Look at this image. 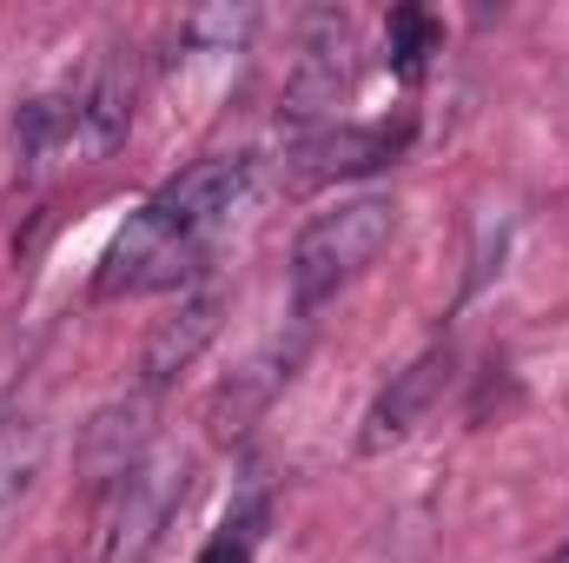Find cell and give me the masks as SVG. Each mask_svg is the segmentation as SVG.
<instances>
[{
	"mask_svg": "<svg viewBox=\"0 0 569 563\" xmlns=\"http://www.w3.org/2000/svg\"><path fill=\"white\" fill-rule=\"evenodd\" d=\"M345 93H351V27L345 20H318V33L305 40V60L291 73V87H284V113L318 120Z\"/></svg>",
	"mask_w": 569,
	"mask_h": 563,
	"instance_id": "cell-6",
	"label": "cell"
},
{
	"mask_svg": "<svg viewBox=\"0 0 569 563\" xmlns=\"http://www.w3.org/2000/svg\"><path fill=\"white\" fill-rule=\"evenodd\" d=\"M199 563H252V544H246V537H212V544L199 551Z\"/></svg>",
	"mask_w": 569,
	"mask_h": 563,
	"instance_id": "cell-13",
	"label": "cell"
},
{
	"mask_svg": "<svg viewBox=\"0 0 569 563\" xmlns=\"http://www.w3.org/2000/svg\"><path fill=\"white\" fill-rule=\"evenodd\" d=\"M385 53H391V67H398L405 80H418L425 60L437 53V20H430L425 7H398L391 27H385Z\"/></svg>",
	"mask_w": 569,
	"mask_h": 563,
	"instance_id": "cell-12",
	"label": "cell"
},
{
	"mask_svg": "<svg viewBox=\"0 0 569 563\" xmlns=\"http://www.w3.org/2000/svg\"><path fill=\"white\" fill-rule=\"evenodd\" d=\"M391 233H398V206L385 192L338 199L331 213L305 219V233L291 239V298H298V312L325 305L338 285H351L365 266H378Z\"/></svg>",
	"mask_w": 569,
	"mask_h": 563,
	"instance_id": "cell-1",
	"label": "cell"
},
{
	"mask_svg": "<svg viewBox=\"0 0 569 563\" xmlns=\"http://www.w3.org/2000/svg\"><path fill=\"white\" fill-rule=\"evenodd\" d=\"M146 418H152V392H133L127 405H107L100 418L87 424L80 464H87L100 484H120V477L146 457Z\"/></svg>",
	"mask_w": 569,
	"mask_h": 563,
	"instance_id": "cell-8",
	"label": "cell"
},
{
	"mask_svg": "<svg viewBox=\"0 0 569 563\" xmlns=\"http://www.w3.org/2000/svg\"><path fill=\"white\" fill-rule=\"evenodd\" d=\"M186 484H192V464L186 457H166V451H146L140 464L113 484V511H107V563H146L159 551L166 524L179 517L186 504Z\"/></svg>",
	"mask_w": 569,
	"mask_h": 563,
	"instance_id": "cell-2",
	"label": "cell"
},
{
	"mask_svg": "<svg viewBox=\"0 0 569 563\" xmlns=\"http://www.w3.org/2000/svg\"><path fill=\"white\" fill-rule=\"evenodd\" d=\"M450 378H457V352L450 345H430L425 358H411L385 392H378V405H371V418H365V451H391V444H405L418 424L430 418V405L450 392Z\"/></svg>",
	"mask_w": 569,
	"mask_h": 563,
	"instance_id": "cell-5",
	"label": "cell"
},
{
	"mask_svg": "<svg viewBox=\"0 0 569 563\" xmlns=\"http://www.w3.org/2000/svg\"><path fill=\"white\" fill-rule=\"evenodd\" d=\"M398 146H405V134H391V127H318L298 146V159L311 179H351V172L385 166Z\"/></svg>",
	"mask_w": 569,
	"mask_h": 563,
	"instance_id": "cell-9",
	"label": "cell"
},
{
	"mask_svg": "<svg viewBox=\"0 0 569 563\" xmlns=\"http://www.w3.org/2000/svg\"><path fill=\"white\" fill-rule=\"evenodd\" d=\"M550 563H569V544H563V551H557V557H550Z\"/></svg>",
	"mask_w": 569,
	"mask_h": 563,
	"instance_id": "cell-14",
	"label": "cell"
},
{
	"mask_svg": "<svg viewBox=\"0 0 569 563\" xmlns=\"http://www.w3.org/2000/svg\"><path fill=\"white\" fill-rule=\"evenodd\" d=\"M199 259H206V239L166 226L152 206H140V213L120 226V239L107 246L100 292H107V298H120V292H172V285H186L199 273Z\"/></svg>",
	"mask_w": 569,
	"mask_h": 563,
	"instance_id": "cell-3",
	"label": "cell"
},
{
	"mask_svg": "<svg viewBox=\"0 0 569 563\" xmlns=\"http://www.w3.org/2000/svg\"><path fill=\"white\" fill-rule=\"evenodd\" d=\"M252 159L246 152H219V159H199V166H186L179 179H166L146 206L166 219V226H179V233H192V239H212V226H226L232 213H239V199L252 192Z\"/></svg>",
	"mask_w": 569,
	"mask_h": 563,
	"instance_id": "cell-4",
	"label": "cell"
},
{
	"mask_svg": "<svg viewBox=\"0 0 569 563\" xmlns=\"http://www.w3.org/2000/svg\"><path fill=\"white\" fill-rule=\"evenodd\" d=\"M219 292H199V298H186L172 318H159L152 325V338H146V352H140V385L146 392H159L166 378H179L199 352H206V338L219 332Z\"/></svg>",
	"mask_w": 569,
	"mask_h": 563,
	"instance_id": "cell-7",
	"label": "cell"
},
{
	"mask_svg": "<svg viewBox=\"0 0 569 563\" xmlns=\"http://www.w3.org/2000/svg\"><path fill=\"white\" fill-rule=\"evenodd\" d=\"M284 378H291V352L284 358H252L246 372H232V385L212 398V418H219V431H246V418L279 392Z\"/></svg>",
	"mask_w": 569,
	"mask_h": 563,
	"instance_id": "cell-11",
	"label": "cell"
},
{
	"mask_svg": "<svg viewBox=\"0 0 569 563\" xmlns=\"http://www.w3.org/2000/svg\"><path fill=\"white\" fill-rule=\"evenodd\" d=\"M40 464H47V431H40L33 418L0 424V537H7V524L20 517V504H27Z\"/></svg>",
	"mask_w": 569,
	"mask_h": 563,
	"instance_id": "cell-10",
	"label": "cell"
}]
</instances>
